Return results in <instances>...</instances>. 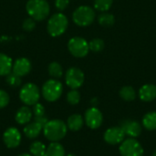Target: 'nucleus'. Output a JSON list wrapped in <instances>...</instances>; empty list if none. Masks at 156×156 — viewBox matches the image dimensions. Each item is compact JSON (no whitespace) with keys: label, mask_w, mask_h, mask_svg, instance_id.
<instances>
[{"label":"nucleus","mask_w":156,"mask_h":156,"mask_svg":"<svg viewBox=\"0 0 156 156\" xmlns=\"http://www.w3.org/2000/svg\"><path fill=\"white\" fill-rule=\"evenodd\" d=\"M26 10L30 17L36 21H42L48 16L50 7L47 0H28Z\"/></svg>","instance_id":"f03ea898"},{"label":"nucleus","mask_w":156,"mask_h":156,"mask_svg":"<svg viewBox=\"0 0 156 156\" xmlns=\"http://www.w3.org/2000/svg\"><path fill=\"white\" fill-rule=\"evenodd\" d=\"M120 127L122 129L125 135L130 138H137L141 135L143 127L142 125L133 120H123L120 122Z\"/></svg>","instance_id":"f8f14e48"},{"label":"nucleus","mask_w":156,"mask_h":156,"mask_svg":"<svg viewBox=\"0 0 156 156\" xmlns=\"http://www.w3.org/2000/svg\"><path fill=\"white\" fill-rule=\"evenodd\" d=\"M67 124L61 120H51L43 127V133L45 137L50 142H58L63 139L67 134Z\"/></svg>","instance_id":"f257e3e1"},{"label":"nucleus","mask_w":156,"mask_h":156,"mask_svg":"<svg viewBox=\"0 0 156 156\" xmlns=\"http://www.w3.org/2000/svg\"><path fill=\"white\" fill-rule=\"evenodd\" d=\"M5 81L10 87L16 88V87H19L21 85V77L16 75L15 73H13L11 71L8 75H6Z\"/></svg>","instance_id":"bb28decb"},{"label":"nucleus","mask_w":156,"mask_h":156,"mask_svg":"<svg viewBox=\"0 0 156 156\" xmlns=\"http://www.w3.org/2000/svg\"><path fill=\"white\" fill-rule=\"evenodd\" d=\"M120 154L122 156H144V148L135 138L124 140L120 145Z\"/></svg>","instance_id":"6e6552de"},{"label":"nucleus","mask_w":156,"mask_h":156,"mask_svg":"<svg viewBox=\"0 0 156 156\" xmlns=\"http://www.w3.org/2000/svg\"><path fill=\"white\" fill-rule=\"evenodd\" d=\"M40 98V90L34 83L25 84L19 91L20 101L27 106H33L37 103Z\"/></svg>","instance_id":"423d86ee"},{"label":"nucleus","mask_w":156,"mask_h":156,"mask_svg":"<svg viewBox=\"0 0 156 156\" xmlns=\"http://www.w3.org/2000/svg\"><path fill=\"white\" fill-rule=\"evenodd\" d=\"M22 27L25 31H32L35 27H36V20L33 19L32 17H27L24 20L23 24H22Z\"/></svg>","instance_id":"c756f323"},{"label":"nucleus","mask_w":156,"mask_h":156,"mask_svg":"<svg viewBox=\"0 0 156 156\" xmlns=\"http://www.w3.org/2000/svg\"><path fill=\"white\" fill-rule=\"evenodd\" d=\"M31 62L27 58H18L13 62L12 72L19 77L27 75L31 70Z\"/></svg>","instance_id":"4468645a"},{"label":"nucleus","mask_w":156,"mask_h":156,"mask_svg":"<svg viewBox=\"0 0 156 156\" xmlns=\"http://www.w3.org/2000/svg\"><path fill=\"white\" fill-rule=\"evenodd\" d=\"M84 73L81 69L79 68H69L65 76L66 84L71 89V90H77L80 88L84 82Z\"/></svg>","instance_id":"1a4fd4ad"},{"label":"nucleus","mask_w":156,"mask_h":156,"mask_svg":"<svg viewBox=\"0 0 156 156\" xmlns=\"http://www.w3.org/2000/svg\"><path fill=\"white\" fill-rule=\"evenodd\" d=\"M48 74L54 79H59L63 75V69L61 65L58 62H51L48 68Z\"/></svg>","instance_id":"b1692460"},{"label":"nucleus","mask_w":156,"mask_h":156,"mask_svg":"<svg viewBox=\"0 0 156 156\" xmlns=\"http://www.w3.org/2000/svg\"><path fill=\"white\" fill-rule=\"evenodd\" d=\"M9 103V95L6 91L0 90V109L5 108Z\"/></svg>","instance_id":"2f4dec72"},{"label":"nucleus","mask_w":156,"mask_h":156,"mask_svg":"<svg viewBox=\"0 0 156 156\" xmlns=\"http://www.w3.org/2000/svg\"><path fill=\"white\" fill-rule=\"evenodd\" d=\"M67 101L71 105H76L80 101V93L77 90H71L67 94Z\"/></svg>","instance_id":"c85d7f7f"},{"label":"nucleus","mask_w":156,"mask_h":156,"mask_svg":"<svg viewBox=\"0 0 156 156\" xmlns=\"http://www.w3.org/2000/svg\"><path fill=\"white\" fill-rule=\"evenodd\" d=\"M124 137L125 134L120 126L109 128L108 130H106L103 135L104 141L111 145H116L122 144L124 141Z\"/></svg>","instance_id":"9b49d317"},{"label":"nucleus","mask_w":156,"mask_h":156,"mask_svg":"<svg viewBox=\"0 0 156 156\" xmlns=\"http://www.w3.org/2000/svg\"><path fill=\"white\" fill-rule=\"evenodd\" d=\"M68 48L69 53L76 58H84L88 55L89 43L80 37H74L69 40Z\"/></svg>","instance_id":"0eeeda50"},{"label":"nucleus","mask_w":156,"mask_h":156,"mask_svg":"<svg viewBox=\"0 0 156 156\" xmlns=\"http://www.w3.org/2000/svg\"><path fill=\"white\" fill-rule=\"evenodd\" d=\"M33 116V112L30 110L29 107L27 106H22L21 108H19L16 113V121L18 124H27L28 123Z\"/></svg>","instance_id":"dca6fc26"},{"label":"nucleus","mask_w":156,"mask_h":156,"mask_svg":"<svg viewBox=\"0 0 156 156\" xmlns=\"http://www.w3.org/2000/svg\"><path fill=\"white\" fill-rule=\"evenodd\" d=\"M83 123H84V120H83L81 115H80V114H73V115H70L68 118L67 127L70 131L77 132V131H79V130H80L82 128Z\"/></svg>","instance_id":"6ab92c4d"},{"label":"nucleus","mask_w":156,"mask_h":156,"mask_svg":"<svg viewBox=\"0 0 156 156\" xmlns=\"http://www.w3.org/2000/svg\"><path fill=\"white\" fill-rule=\"evenodd\" d=\"M32 112L35 117H41L45 115V108L41 103H36L33 105V110Z\"/></svg>","instance_id":"7c9ffc66"},{"label":"nucleus","mask_w":156,"mask_h":156,"mask_svg":"<svg viewBox=\"0 0 156 156\" xmlns=\"http://www.w3.org/2000/svg\"><path fill=\"white\" fill-rule=\"evenodd\" d=\"M143 126L148 131L156 130V112H147L143 118Z\"/></svg>","instance_id":"412c9836"},{"label":"nucleus","mask_w":156,"mask_h":156,"mask_svg":"<svg viewBox=\"0 0 156 156\" xmlns=\"http://www.w3.org/2000/svg\"><path fill=\"white\" fill-rule=\"evenodd\" d=\"M98 21H99V24L101 25L102 27H112L115 22V18L113 15L112 14L102 13L99 16Z\"/></svg>","instance_id":"393cba45"},{"label":"nucleus","mask_w":156,"mask_h":156,"mask_svg":"<svg viewBox=\"0 0 156 156\" xmlns=\"http://www.w3.org/2000/svg\"><path fill=\"white\" fill-rule=\"evenodd\" d=\"M112 5V0H94V7L95 9L106 12Z\"/></svg>","instance_id":"a878e982"},{"label":"nucleus","mask_w":156,"mask_h":156,"mask_svg":"<svg viewBox=\"0 0 156 156\" xmlns=\"http://www.w3.org/2000/svg\"><path fill=\"white\" fill-rule=\"evenodd\" d=\"M3 141L7 148H16L21 142V133L16 128L10 127L4 133Z\"/></svg>","instance_id":"ddd939ff"},{"label":"nucleus","mask_w":156,"mask_h":156,"mask_svg":"<svg viewBox=\"0 0 156 156\" xmlns=\"http://www.w3.org/2000/svg\"><path fill=\"white\" fill-rule=\"evenodd\" d=\"M45 156H65L64 147L59 143L53 142L48 146Z\"/></svg>","instance_id":"aec40b11"},{"label":"nucleus","mask_w":156,"mask_h":156,"mask_svg":"<svg viewBox=\"0 0 156 156\" xmlns=\"http://www.w3.org/2000/svg\"><path fill=\"white\" fill-rule=\"evenodd\" d=\"M41 92L46 101L49 102L56 101L62 95L63 92L62 83L56 79L48 80L44 83Z\"/></svg>","instance_id":"20e7f679"},{"label":"nucleus","mask_w":156,"mask_h":156,"mask_svg":"<svg viewBox=\"0 0 156 156\" xmlns=\"http://www.w3.org/2000/svg\"><path fill=\"white\" fill-rule=\"evenodd\" d=\"M69 26L67 16L62 13H56L51 16L47 24L48 33L54 37H59L65 33Z\"/></svg>","instance_id":"7ed1b4c3"},{"label":"nucleus","mask_w":156,"mask_h":156,"mask_svg":"<svg viewBox=\"0 0 156 156\" xmlns=\"http://www.w3.org/2000/svg\"><path fill=\"white\" fill-rule=\"evenodd\" d=\"M84 121L89 128L94 130L101 127L103 122V116L101 112L98 108L91 107L86 111Z\"/></svg>","instance_id":"9d476101"},{"label":"nucleus","mask_w":156,"mask_h":156,"mask_svg":"<svg viewBox=\"0 0 156 156\" xmlns=\"http://www.w3.org/2000/svg\"><path fill=\"white\" fill-rule=\"evenodd\" d=\"M18 156H32L31 154H19Z\"/></svg>","instance_id":"f704fd0d"},{"label":"nucleus","mask_w":156,"mask_h":156,"mask_svg":"<svg viewBox=\"0 0 156 156\" xmlns=\"http://www.w3.org/2000/svg\"><path fill=\"white\" fill-rule=\"evenodd\" d=\"M43 125L38 123L37 122H29L25 128H24V133L25 135L29 138V139H35L37 138L41 131L43 130Z\"/></svg>","instance_id":"f3484780"},{"label":"nucleus","mask_w":156,"mask_h":156,"mask_svg":"<svg viewBox=\"0 0 156 156\" xmlns=\"http://www.w3.org/2000/svg\"><path fill=\"white\" fill-rule=\"evenodd\" d=\"M46 146L41 142H33L29 146V151L33 156H45L46 154Z\"/></svg>","instance_id":"4be33fe9"},{"label":"nucleus","mask_w":156,"mask_h":156,"mask_svg":"<svg viewBox=\"0 0 156 156\" xmlns=\"http://www.w3.org/2000/svg\"><path fill=\"white\" fill-rule=\"evenodd\" d=\"M34 121L35 122H37L38 123H40V124H42L43 126L48 122V118L47 117H45V116H41V117H34Z\"/></svg>","instance_id":"72a5a7b5"},{"label":"nucleus","mask_w":156,"mask_h":156,"mask_svg":"<svg viewBox=\"0 0 156 156\" xmlns=\"http://www.w3.org/2000/svg\"><path fill=\"white\" fill-rule=\"evenodd\" d=\"M139 97L143 101L150 102L156 99V86L154 84H145L139 90Z\"/></svg>","instance_id":"2eb2a0df"},{"label":"nucleus","mask_w":156,"mask_h":156,"mask_svg":"<svg viewBox=\"0 0 156 156\" xmlns=\"http://www.w3.org/2000/svg\"><path fill=\"white\" fill-rule=\"evenodd\" d=\"M12 58L3 53H0V76H6L12 71Z\"/></svg>","instance_id":"a211bd4d"},{"label":"nucleus","mask_w":156,"mask_h":156,"mask_svg":"<svg viewBox=\"0 0 156 156\" xmlns=\"http://www.w3.org/2000/svg\"><path fill=\"white\" fill-rule=\"evenodd\" d=\"M69 5V0H55V6L58 11L65 10Z\"/></svg>","instance_id":"473e14b6"},{"label":"nucleus","mask_w":156,"mask_h":156,"mask_svg":"<svg viewBox=\"0 0 156 156\" xmlns=\"http://www.w3.org/2000/svg\"><path fill=\"white\" fill-rule=\"evenodd\" d=\"M72 19L80 27L90 26L95 19V11L89 5H80L73 12Z\"/></svg>","instance_id":"39448f33"},{"label":"nucleus","mask_w":156,"mask_h":156,"mask_svg":"<svg viewBox=\"0 0 156 156\" xmlns=\"http://www.w3.org/2000/svg\"><path fill=\"white\" fill-rule=\"evenodd\" d=\"M89 48L93 52H101L104 48V41L101 38H94L89 43Z\"/></svg>","instance_id":"cd10ccee"},{"label":"nucleus","mask_w":156,"mask_h":156,"mask_svg":"<svg viewBox=\"0 0 156 156\" xmlns=\"http://www.w3.org/2000/svg\"><path fill=\"white\" fill-rule=\"evenodd\" d=\"M68 156H75V155H74V154H69Z\"/></svg>","instance_id":"e433bc0d"},{"label":"nucleus","mask_w":156,"mask_h":156,"mask_svg":"<svg viewBox=\"0 0 156 156\" xmlns=\"http://www.w3.org/2000/svg\"><path fill=\"white\" fill-rule=\"evenodd\" d=\"M120 96L123 101H132L136 98V92L131 86H124L120 90Z\"/></svg>","instance_id":"5701e85b"},{"label":"nucleus","mask_w":156,"mask_h":156,"mask_svg":"<svg viewBox=\"0 0 156 156\" xmlns=\"http://www.w3.org/2000/svg\"><path fill=\"white\" fill-rule=\"evenodd\" d=\"M153 156H156V149L154 151V153H153Z\"/></svg>","instance_id":"c9c22d12"}]
</instances>
